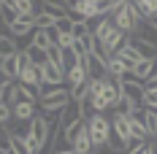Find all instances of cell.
Segmentation results:
<instances>
[{"label":"cell","mask_w":157,"mask_h":154,"mask_svg":"<svg viewBox=\"0 0 157 154\" xmlns=\"http://www.w3.org/2000/svg\"><path fill=\"white\" fill-rule=\"evenodd\" d=\"M119 97H122V81L119 78H111V76H103L100 89L90 95V103H92L95 114H103V111H109V108L117 106Z\"/></svg>","instance_id":"6da1fadb"},{"label":"cell","mask_w":157,"mask_h":154,"mask_svg":"<svg viewBox=\"0 0 157 154\" xmlns=\"http://www.w3.org/2000/svg\"><path fill=\"white\" fill-rule=\"evenodd\" d=\"M111 22H114V27H117V30L133 35V32L138 30V24L144 22V16L138 14V8H136V3H133V0H122V3L114 8Z\"/></svg>","instance_id":"7a4b0ae2"},{"label":"cell","mask_w":157,"mask_h":154,"mask_svg":"<svg viewBox=\"0 0 157 154\" xmlns=\"http://www.w3.org/2000/svg\"><path fill=\"white\" fill-rule=\"evenodd\" d=\"M87 130H90V138H92L95 149L111 146L114 133H111V119L106 114H92V116H87Z\"/></svg>","instance_id":"3957f363"},{"label":"cell","mask_w":157,"mask_h":154,"mask_svg":"<svg viewBox=\"0 0 157 154\" xmlns=\"http://www.w3.org/2000/svg\"><path fill=\"white\" fill-rule=\"evenodd\" d=\"M111 133H114L111 146L125 152V146L130 143V138H133V135H130V116H125V114H114V119H111Z\"/></svg>","instance_id":"277c9868"},{"label":"cell","mask_w":157,"mask_h":154,"mask_svg":"<svg viewBox=\"0 0 157 154\" xmlns=\"http://www.w3.org/2000/svg\"><path fill=\"white\" fill-rule=\"evenodd\" d=\"M68 103H71V92H68V87H54L49 95H44V97L38 100L41 111H63Z\"/></svg>","instance_id":"5b68a950"},{"label":"cell","mask_w":157,"mask_h":154,"mask_svg":"<svg viewBox=\"0 0 157 154\" xmlns=\"http://www.w3.org/2000/svg\"><path fill=\"white\" fill-rule=\"evenodd\" d=\"M30 135H33V141H35V146H38V152H44L49 143V124H46V114L44 111H38L35 116L30 119Z\"/></svg>","instance_id":"8992f818"},{"label":"cell","mask_w":157,"mask_h":154,"mask_svg":"<svg viewBox=\"0 0 157 154\" xmlns=\"http://www.w3.org/2000/svg\"><path fill=\"white\" fill-rule=\"evenodd\" d=\"M38 70H41V87L44 84L46 87H65V70L60 65L44 62V65H38Z\"/></svg>","instance_id":"52a82bcc"},{"label":"cell","mask_w":157,"mask_h":154,"mask_svg":"<svg viewBox=\"0 0 157 154\" xmlns=\"http://www.w3.org/2000/svg\"><path fill=\"white\" fill-rule=\"evenodd\" d=\"M71 149H73L76 154H92V152H95L92 138H90V130H87V119H84V122H78L76 138H73V143H71Z\"/></svg>","instance_id":"ba28073f"},{"label":"cell","mask_w":157,"mask_h":154,"mask_svg":"<svg viewBox=\"0 0 157 154\" xmlns=\"http://www.w3.org/2000/svg\"><path fill=\"white\" fill-rule=\"evenodd\" d=\"M78 122H84V111H81V103L71 97V103L63 108V122L60 124H63V130H68V127H73Z\"/></svg>","instance_id":"9c48e42d"},{"label":"cell","mask_w":157,"mask_h":154,"mask_svg":"<svg viewBox=\"0 0 157 154\" xmlns=\"http://www.w3.org/2000/svg\"><path fill=\"white\" fill-rule=\"evenodd\" d=\"M122 95H125L136 108L144 106V84L141 81H122Z\"/></svg>","instance_id":"30bf717a"},{"label":"cell","mask_w":157,"mask_h":154,"mask_svg":"<svg viewBox=\"0 0 157 154\" xmlns=\"http://www.w3.org/2000/svg\"><path fill=\"white\" fill-rule=\"evenodd\" d=\"M87 81H90V76H87V68H84V62H78L76 68H71V70L65 73V87H68V89L84 87Z\"/></svg>","instance_id":"8fae6325"},{"label":"cell","mask_w":157,"mask_h":154,"mask_svg":"<svg viewBox=\"0 0 157 154\" xmlns=\"http://www.w3.org/2000/svg\"><path fill=\"white\" fill-rule=\"evenodd\" d=\"M11 114H14L16 122H30L33 116L38 114V103H30V100H19L16 106H11Z\"/></svg>","instance_id":"7c38bea8"},{"label":"cell","mask_w":157,"mask_h":154,"mask_svg":"<svg viewBox=\"0 0 157 154\" xmlns=\"http://www.w3.org/2000/svg\"><path fill=\"white\" fill-rule=\"evenodd\" d=\"M130 70H133V68H130L122 57H117V54H111L109 62H106V73H109L111 78H119V81H122V76H125V73H130Z\"/></svg>","instance_id":"4fadbf2b"},{"label":"cell","mask_w":157,"mask_h":154,"mask_svg":"<svg viewBox=\"0 0 157 154\" xmlns=\"http://www.w3.org/2000/svg\"><path fill=\"white\" fill-rule=\"evenodd\" d=\"M19 84L41 89V70H38V65H35V62H30V65H27V68L19 73Z\"/></svg>","instance_id":"5bb4252c"},{"label":"cell","mask_w":157,"mask_h":154,"mask_svg":"<svg viewBox=\"0 0 157 154\" xmlns=\"http://www.w3.org/2000/svg\"><path fill=\"white\" fill-rule=\"evenodd\" d=\"M111 32H114V22H111V16H103V19L98 22V27H95L92 35H95V41H100V43H103Z\"/></svg>","instance_id":"9a60e30c"},{"label":"cell","mask_w":157,"mask_h":154,"mask_svg":"<svg viewBox=\"0 0 157 154\" xmlns=\"http://www.w3.org/2000/svg\"><path fill=\"white\" fill-rule=\"evenodd\" d=\"M49 46H52V38H49L46 30H35L30 35V49H41V51H46Z\"/></svg>","instance_id":"2e32d148"},{"label":"cell","mask_w":157,"mask_h":154,"mask_svg":"<svg viewBox=\"0 0 157 154\" xmlns=\"http://www.w3.org/2000/svg\"><path fill=\"white\" fill-rule=\"evenodd\" d=\"M144 127L149 133V141H157V114L152 108H144Z\"/></svg>","instance_id":"e0dca14e"},{"label":"cell","mask_w":157,"mask_h":154,"mask_svg":"<svg viewBox=\"0 0 157 154\" xmlns=\"http://www.w3.org/2000/svg\"><path fill=\"white\" fill-rule=\"evenodd\" d=\"M114 54H117V57H122V60H125L127 65H130V68H133L136 62L141 60V54H138V49H136V46H130V43H125V46L119 49V51H114Z\"/></svg>","instance_id":"ac0fdd59"},{"label":"cell","mask_w":157,"mask_h":154,"mask_svg":"<svg viewBox=\"0 0 157 154\" xmlns=\"http://www.w3.org/2000/svg\"><path fill=\"white\" fill-rule=\"evenodd\" d=\"M14 51H19V46H16V38L6 35V32H0V54H3V57H11Z\"/></svg>","instance_id":"d6986e66"},{"label":"cell","mask_w":157,"mask_h":154,"mask_svg":"<svg viewBox=\"0 0 157 154\" xmlns=\"http://www.w3.org/2000/svg\"><path fill=\"white\" fill-rule=\"evenodd\" d=\"M78 62H81V57L73 51V46H71V49H63V70H65V73H68L71 68H76Z\"/></svg>","instance_id":"ffe728a7"},{"label":"cell","mask_w":157,"mask_h":154,"mask_svg":"<svg viewBox=\"0 0 157 154\" xmlns=\"http://www.w3.org/2000/svg\"><path fill=\"white\" fill-rule=\"evenodd\" d=\"M46 62H54V65L63 68V49L57 46V43H52V46L46 49Z\"/></svg>","instance_id":"44dd1931"},{"label":"cell","mask_w":157,"mask_h":154,"mask_svg":"<svg viewBox=\"0 0 157 154\" xmlns=\"http://www.w3.org/2000/svg\"><path fill=\"white\" fill-rule=\"evenodd\" d=\"M114 108H117V111H114V114H125V116H127V114H133V111H136V106H133V103H130V100H127L125 95H122V97H119V100H117V106H114Z\"/></svg>","instance_id":"7402d4cb"},{"label":"cell","mask_w":157,"mask_h":154,"mask_svg":"<svg viewBox=\"0 0 157 154\" xmlns=\"http://www.w3.org/2000/svg\"><path fill=\"white\" fill-rule=\"evenodd\" d=\"M144 108H152L157 114V89H144Z\"/></svg>","instance_id":"603a6c76"},{"label":"cell","mask_w":157,"mask_h":154,"mask_svg":"<svg viewBox=\"0 0 157 154\" xmlns=\"http://www.w3.org/2000/svg\"><path fill=\"white\" fill-rule=\"evenodd\" d=\"M52 24H54V19H52L49 14H44V11L35 14V30H49Z\"/></svg>","instance_id":"cb8c5ba5"},{"label":"cell","mask_w":157,"mask_h":154,"mask_svg":"<svg viewBox=\"0 0 157 154\" xmlns=\"http://www.w3.org/2000/svg\"><path fill=\"white\" fill-rule=\"evenodd\" d=\"M54 27L60 35H65V32H73V22H71V16H63V19H54Z\"/></svg>","instance_id":"d4e9b609"},{"label":"cell","mask_w":157,"mask_h":154,"mask_svg":"<svg viewBox=\"0 0 157 154\" xmlns=\"http://www.w3.org/2000/svg\"><path fill=\"white\" fill-rule=\"evenodd\" d=\"M11 119H14V114H11V106H8L6 100H0V127H6Z\"/></svg>","instance_id":"484cf974"},{"label":"cell","mask_w":157,"mask_h":154,"mask_svg":"<svg viewBox=\"0 0 157 154\" xmlns=\"http://www.w3.org/2000/svg\"><path fill=\"white\" fill-rule=\"evenodd\" d=\"M0 149H3V152L11 149V133H8L6 127H0Z\"/></svg>","instance_id":"4316f807"},{"label":"cell","mask_w":157,"mask_h":154,"mask_svg":"<svg viewBox=\"0 0 157 154\" xmlns=\"http://www.w3.org/2000/svg\"><path fill=\"white\" fill-rule=\"evenodd\" d=\"M87 35H90V30H87V24H84V22H78V24L73 22V38L78 41V38H87Z\"/></svg>","instance_id":"83f0119b"},{"label":"cell","mask_w":157,"mask_h":154,"mask_svg":"<svg viewBox=\"0 0 157 154\" xmlns=\"http://www.w3.org/2000/svg\"><path fill=\"white\" fill-rule=\"evenodd\" d=\"M11 81H14V78H11L8 73H6V70H3V68H0V89H6V87H8Z\"/></svg>","instance_id":"f1b7e54d"},{"label":"cell","mask_w":157,"mask_h":154,"mask_svg":"<svg viewBox=\"0 0 157 154\" xmlns=\"http://www.w3.org/2000/svg\"><path fill=\"white\" fill-rule=\"evenodd\" d=\"M133 154H155V143H149V141H146L141 149H138V152H133Z\"/></svg>","instance_id":"f546056e"},{"label":"cell","mask_w":157,"mask_h":154,"mask_svg":"<svg viewBox=\"0 0 157 154\" xmlns=\"http://www.w3.org/2000/svg\"><path fill=\"white\" fill-rule=\"evenodd\" d=\"M44 3H52V6H60V8H65V11H68V3H65V0H44Z\"/></svg>","instance_id":"4dcf8cb0"},{"label":"cell","mask_w":157,"mask_h":154,"mask_svg":"<svg viewBox=\"0 0 157 154\" xmlns=\"http://www.w3.org/2000/svg\"><path fill=\"white\" fill-rule=\"evenodd\" d=\"M146 22H149V24H152V27H155V30H157V14H155V16H149Z\"/></svg>","instance_id":"1f68e13d"},{"label":"cell","mask_w":157,"mask_h":154,"mask_svg":"<svg viewBox=\"0 0 157 154\" xmlns=\"http://www.w3.org/2000/svg\"><path fill=\"white\" fill-rule=\"evenodd\" d=\"M57 154H76V152H73V149H60Z\"/></svg>","instance_id":"d6a6232c"},{"label":"cell","mask_w":157,"mask_h":154,"mask_svg":"<svg viewBox=\"0 0 157 154\" xmlns=\"http://www.w3.org/2000/svg\"><path fill=\"white\" fill-rule=\"evenodd\" d=\"M65 3H68V11H71V8L76 6V0H65Z\"/></svg>","instance_id":"836d02e7"},{"label":"cell","mask_w":157,"mask_h":154,"mask_svg":"<svg viewBox=\"0 0 157 154\" xmlns=\"http://www.w3.org/2000/svg\"><path fill=\"white\" fill-rule=\"evenodd\" d=\"M3 62H6V57H3V54H0V68H3Z\"/></svg>","instance_id":"e575fe53"},{"label":"cell","mask_w":157,"mask_h":154,"mask_svg":"<svg viewBox=\"0 0 157 154\" xmlns=\"http://www.w3.org/2000/svg\"><path fill=\"white\" fill-rule=\"evenodd\" d=\"M3 95H6V89H0V100H3Z\"/></svg>","instance_id":"d590c367"},{"label":"cell","mask_w":157,"mask_h":154,"mask_svg":"<svg viewBox=\"0 0 157 154\" xmlns=\"http://www.w3.org/2000/svg\"><path fill=\"white\" fill-rule=\"evenodd\" d=\"M146 3H157V0H146Z\"/></svg>","instance_id":"8d00e7d4"}]
</instances>
